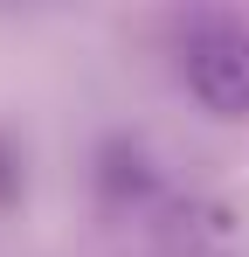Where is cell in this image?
Here are the masks:
<instances>
[{"instance_id": "6da1fadb", "label": "cell", "mask_w": 249, "mask_h": 257, "mask_svg": "<svg viewBox=\"0 0 249 257\" xmlns=\"http://www.w3.org/2000/svg\"><path fill=\"white\" fill-rule=\"evenodd\" d=\"M180 77L208 118H249V28L228 14H201L180 35Z\"/></svg>"}]
</instances>
